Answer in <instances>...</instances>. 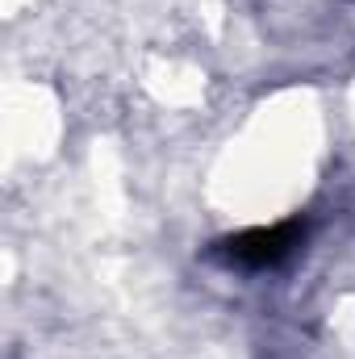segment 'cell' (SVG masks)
<instances>
[{"mask_svg": "<svg viewBox=\"0 0 355 359\" xmlns=\"http://www.w3.org/2000/svg\"><path fill=\"white\" fill-rule=\"evenodd\" d=\"M305 243V226L301 222H280V226H260V230H243L234 238H226L217 247V255L230 268H247V271H264L284 264L297 247Z\"/></svg>", "mask_w": 355, "mask_h": 359, "instance_id": "cell-1", "label": "cell"}]
</instances>
